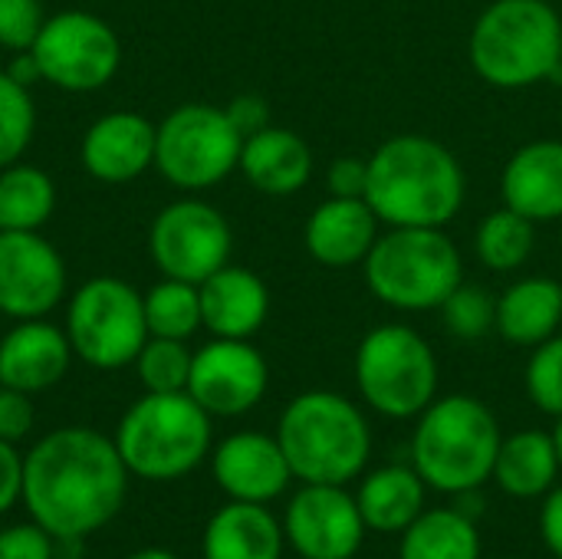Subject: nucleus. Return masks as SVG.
<instances>
[{
	"label": "nucleus",
	"mask_w": 562,
	"mask_h": 559,
	"mask_svg": "<svg viewBox=\"0 0 562 559\" xmlns=\"http://www.w3.org/2000/svg\"><path fill=\"white\" fill-rule=\"evenodd\" d=\"M128 468L95 428H56L23 458V507L56 544H79L119 517Z\"/></svg>",
	"instance_id": "obj_1"
},
{
	"label": "nucleus",
	"mask_w": 562,
	"mask_h": 559,
	"mask_svg": "<svg viewBox=\"0 0 562 559\" xmlns=\"http://www.w3.org/2000/svg\"><path fill=\"white\" fill-rule=\"evenodd\" d=\"M464 198L458 155L431 135H392L369 155L366 201L385 227H448Z\"/></svg>",
	"instance_id": "obj_2"
},
{
	"label": "nucleus",
	"mask_w": 562,
	"mask_h": 559,
	"mask_svg": "<svg viewBox=\"0 0 562 559\" xmlns=\"http://www.w3.org/2000/svg\"><path fill=\"white\" fill-rule=\"evenodd\" d=\"M468 59L494 89L560 79L562 16L550 0H494L471 26Z\"/></svg>",
	"instance_id": "obj_3"
},
{
	"label": "nucleus",
	"mask_w": 562,
	"mask_h": 559,
	"mask_svg": "<svg viewBox=\"0 0 562 559\" xmlns=\"http://www.w3.org/2000/svg\"><path fill=\"white\" fill-rule=\"evenodd\" d=\"M277 441L300 484L349 488L372 458V428L362 409L323 389L303 392L283 409Z\"/></svg>",
	"instance_id": "obj_4"
},
{
	"label": "nucleus",
	"mask_w": 562,
	"mask_h": 559,
	"mask_svg": "<svg viewBox=\"0 0 562 559\" xmlns=\"http://www.w3.org/2000/svg\"><path fill=\"white\" fill-rule=\"evenodd\" d=\"M501 441V422L481 399L445 395L418 415L412 435V468L431 491H481L494 474Z\"/></svg>",
	"instance_id": "obj_5"
},
{
	"label": "nucleus",
	"mask_w": 562,
	"mask_h": 559,
	"mask_svg": "<svg viewBox=\"0 0 562 559\" xmlns=\"http://www.w3.org/2000/svg\"><path fill=\"white\" fill-rule=\"evenodd\" d=\"M369 293L398 313H428L464 283V257L445 227H389L362 260Z\"/></svg>",
	"instance_id": "obj_6"
},
{
	"label": "nucleus",
	"mask_w": 562,
	"mask_h": 559,
	"mask_svg": "<svg viewBox=\"0 0 562 559\" xmlns=\"http://www.w3.org/2000/svg\"><path fill=\"white\" fill-rule=\"evenodd\" d=\"M211 415L188 392H145L119 422L115 448L128 474L178 481L211 455Z\"/></svg>",
	"instance_id": "obj_7"
},
{
	"label": "nucleus",
	"mask_w": 562,
	"mask_h": 559,
	"mask_svg": "<svg viewBox=\"0 0 562 559\" xmlns=\"http://www.w3.org/2000/svg\"><path fill=\"white\" fill-rule=\"evenodd\" d=\"M356 385L382 418H418L438 399V356L428 339L405 323L369 329L356 349Z\"/></svg>",
	"instance_id": "obj_8"
},
{
	"label": "nucleus",
	"mask_w": 562,
	"mask_h": 559,
	"mask_svg": "<svg viewBox=\"0 0 562 559\" xmlns=\"http://www.w3.org/2000/svg\"><path fill=\"white\" fill-rule=\"evenodd\" d=\"M240 148L244 135L234 128L227 109L184 102L158 122L155 168L181 191H204L240 165Z\"/></svg>",
	"instance_id": "obj_9"
},
{
	"label": "nucleus",
	"mask_w": 562,
	"mask_h": 559,
	"mask_svg": "<svg viewBox=\"0 0 562 559\" xmlns=\"http://www.w3.org/2000/svg\"><path fill=\"white\" fill-rule=\"evenodd\" d=\"M66 336L86 366L102 372L125 369L151 336L142 293L119 277L86 280L69 300Z\"/></svg>",
	"instance_id": "obj_10"
},
{
	"label": "nucleus",
	"mask_w": 562,
	"mask_h": 559,
	"mask_svg": "<svg viewBox=\"0 0 562 559\" xmlns=\"http://www.w3.org/2000/svg\"><path fill=\"white\" fill-rule=\"evenodd\" d=\"M30 49L43 69V82L63 92H95L112 82L122 63L115 30L86 10H63L46 16Z\"/></svg>",
	"instance_id": "obj_11"
},
{
	"label": "nucleus",
	"mask_w": 562,
	"mask_h": 559,
	"mask_svg": "<svg viewBox=\"0 0 562 559\" xmlns=\"http://www.w3.org/2000/svg\"><path fill=\"white\" fill-rule=\"evenodd\" d=\"M148 250L165 277L204 283L231 264L234 234L227 217L198 198H181L161 208L148 231Z\"/></svg>",
	"instance_id": "obj_12"
},
{
	"label": "nucleus",
	"mask_w": 562,
	"mask_h": 559,
	"mask_svg": "<svg viewBox=\"0 0 562 559\" xmlns=\"http://www.w3.org/2000/svg\"><path fill=\"white\" fill-rule=\"evenodd\" d=\"M270 385V366L250 339H211L194 353L188 395L211 418H237L257 409Z\"/></svg>",
	"instance_id": "obj_13"
},
{
	"label": "nucleus",
	"mask_w": 562,
	"mask_h": 559,
	"mask_svg": "<svg viewBox=\"0 0 562 559\" xmlns=\"http://www.w3.org/2000/svg\"><path fill=\"white\" fill-rule=\"evenodd\" d=\"M366 530L356 494L342 484H303L283 514V537L303 559H352Z\"/></svg>",
	"instance_id": "obj_14"
},
{
	"label": "nucleus",
	"mask_w": 562,
	"mask_h": 559,
	"mask_svg": "<svg viewBox=\"0 0 562 559\" xmlns=\"http://www.w3.org/2000/svg\"><path fill=\"white\" fill-rule=\"evenodd\" d=\"M66 293V264L40 231H0V313L43 320Z\"/></svg>",
	"instance_id": "obj_15"
},
{
	"label": "nucleus",
	"mask_w": 562,
	"mask_h": 559,
	"mask_svg": "<svg viewBox=\"0 0 562 559\" xmlns=\"http://www.w3.org/2000/svg\"><path fill=\"white\" fill-rule=\"evenodd\" d=\"M211 474L231 501L247 504H270L293 481L277 435L263 432H237L224 438L211 451Z\"/></svg>",
	"instance_id": "obj_16"
},
{
	"label": "nucleus",
	"mask_w": 562,
	"mask_h": 559,
	"mask_svg": "<svg viewBox=\"0 0 562 559\" xmlns=\"http://www.w3.org/2000/svg\"><path fill=\"white\" fill-rule=\"evenodd\" d=\"M155 135L158 125H151L145 115L109 112L95 119L82 135V168L105 185L135 181L155 165Z\"/></svg>",
	"instance_id": "obj_17"
},
{
	"label": "nucleus",
	"mask_w": 562,
	"mask_h": 559,
	"mask_svg": "<svg viewBox=\"0 0 562 559\" xmlns=\"http://www.w3.org/2000/svg\"><path fill=\"white\" fill-rule=\"evenodd\" d=\"M379 227H382V221L366 198L329 194L306 217L303 244L316 264L333 267V270H346V267H356L369 257L372 244L382 234Z\"/></svg>",
	"instance_id": "obj_18"
},
{
	"label": "nucleus",
	"mask_w": 562,
	"mask_h": 559,
	"mask_svg": "<svg viewBox=\"0 0 562 559\" xmlns=\"http://www.w3.org/2000/svg\"><path fill=\"white\" fill-rule=\"evenodd\" d=\"M66 329L43 320H20L0 339V385L36 395L53 389L72 362Z\"/></svg>",
	"instance_id": "obj_19"
},
{
	"label": "nucleus",
	"mask_w": 562,
	"mask_h": 559,
	"mask_svg": "<svg viewBox=\"0 0 562 559\" xmlns=\"http://www.w3.org/2000/svg\"><path fill=\"white\" fill-rule=\"evenodd\" d=\"M501 198L533 224L562 217V142L537 138L520 145L501 171Z\"/></svg>",
	"instance_id": "obj_20"
},
{
	"label": "nucleus",
	"mask_w": 562,
	"mask_h": 559,
	"mask_svg": "<svg viewBox=\"0 0 562 559\" xmlns=\"http://www.w3.org/2000/svg\"><path fill=\"white\" fill-rule=\"evenodd\" d=\"M201 290V323L217 339H250L263 329L270 316V290L267 283L247 270L224 264L211 273Z\"/></svg>",
	"instance_id": "obj_21"
},
{
	"label": "nucleus",
	"mask_w": 562,
	"mask_h": 559,
	"mask_svg": "<svg viewBox=\"0 0 562 559\" xmlns=\"http://www.w3.org/2000/svg\"><path fill=\"white\" fill-rule=\"evenodd\" d=\"M240 175L270 198H290L313 178V148L293 128L267 125L244 138Z\"/></svg>",
	"instance_id": "obj_22"
},
{
	"label": "nucleus",
	"mask_w": 562,
	"mask_h": 559,
	"mask_svg": "<svg viewBox=\"0 0 562 559\" xmlns=\"http://www.w3.org/2000/svg\"><path fill=\"white\" fill-rule=\"evenodd\" d=\"M283 521L267 504L231 501L204 527V559H283Z\"/></svg>",
	"instance_id": "obj_23"
},
{
	"label": "nucleus",
	"mask_w": 562,
	"mask_h": 559,
	"mask_svg": "<svg viewBox=\"0 0 562 559\" xmlns=\"http://www.w3.org/2000/svg\"><path fill=\"white\" fill-rule=\"evenodd\" d=\"M501 339L510 346L533 349L562 329V283L553 277H524L514 280L497 297V326Z\"/></svg>",
	"instance_id": "obj_24"
},
{
	"label": "nucleus",
	"mask_w": 562,
	"mask_h": 559,
	"mask_svg": "<svg viewBox=\"0 0 562 559\" xmlns=\"http://www.w3.org/2000/svg\"><path fill=\"white\" fill-rule=\"evenodd\" d=\"M359 514L375 534H402L428 511V484L415 468L385 465L362 478L356 491Z\"/></svg>",
	"instance_id": "obj_25"
},
{
	"label": "nucleus",
	"mask_w": 562,
	"mask_h": 559,
	"mask_svg": "<svg viewBox=\"0 0 562 559\" xmlns=\"http://www.w3.org/2000/svg\"><path fill=\"white\" fill-rule=\"evenodd\" d=\"M560 471L562 465L553 432L524 428V432H514L501 441L491 481H497V488L507 497L537 501L557 488Z\"/></svg>",
	"instance_id": "obj_26"
},
{
	"label": "nucleus",
	"mask_w": 562,
	"mask_h": 559,
	"mask_svg": "<svg viewBox=\"0 0 562 559\" xmlns=\"http://www.w3.org/2000/svg\"><path fill=\"white\" fill-rule=\"evenodd\" d=\"M484 544L477 521L461 507H428L402 530L398 559H481Z\"/></svg>",
	"instance_id": "obj_27"
},
{
	"label": "nucleus",
	"mask_w": 562,
	"mask_h": 559,
	"mask_svg": "<svg viewBox=\"0 0 562 559\" xmlns=\"http://www.w3.org/2000/svg\"><path fill=\"white\" fill-rule=\"evenodd\" d=\"M53 208L56 185L43 168L23 161L0 168V231H40Z\"/></svg>",
	"instance_id": "obj_28"
},
{
	"label": "nucleus",
	"mask_w": 562,
	"mask_h": 559,
	"mask_svg": "<svg viewBox=\"0 0 562 559\" xmlns=\"http://www.w3.org/2000/svg\"><path fill=\"white\" fill-rule=\"evenodd\" d=\"M537 227L530 217L517 214L514 208H494L474 231V254L494 273L520 270L537 250Z\"/></svg>",
	"instance_id": "obj_29"
},
{
	"label": "nucleus",
	"mask_w": 562,
	"mask_h": 559,
	"mask_svg": "<svg viewBox=\"0 0 562 559\" xmlns=\"http://www.w3.org/2000/svg\"><path fill=\"white\" fill-rule=\"evenodd\" d=\"M145 323L151 336L165 339H191L204 323H201V290L198 283L165 277L155 283L145 297Z\"/></svg>",
	"instance_id": "obj_30"
},
{
	"label": "nucleus",
	"mask_w": 562,
	"mask_h": 559,
	"mask_svg": "<svg viewBox=\"0 0 562 559\" xmlns=\"http://www.w3.org/2000/svg\"><path fill=\"white\" fill-rule=\"evenodd\" d=\"M194 353L184 346V339H165L148 336L142 353L135 356L138 382L145 392H188Z\"/></svg>",
	"instance_id": "obj_31"
},
{
	"label": "nucleus",
	"mask_w": 562,
	"mask_h": 559,
	"mask_svg": "<svg viewBox=\"0 0 562 559\" xmlns=\"http://www.w3.org/2000/svg\"><path fill=\"white\" fill-rule=\"evenodd\" d=\"M33 128H36V109L30 89L13 82L7 69H0V168L23 158V152L33 142Z\"/></svg>",
	"instance_id": "obj_32"
},
{
	"label": "nucleus",
	"mask_w": 562,
	"mask_h": 559,
	"mask_svg": "<svg viewBox=\"0 0 562 559\" xmlns=\"http://www.w3.org/2000/svg\"><path fill=\"white\" fill-rule=\"evenodd\" d=\"M441 323L454 339H464V343L484 339L497 326V297H491L484 287L464 280L441 303Z\"/></svg>",
	"instance_id": "obj_33"
},
{
	"label": "nucleus",
	"mask_w": 562,
	"mask_h": 559,
	"mask_svg": "<svg viewBox=\"0 0 562 559\" xmlns=\"http://www.w3.org/2000/svg\"><path fill=\"white\" fill-rule=\"evenodd\" d=\"M527 399L550 418H562V333L530 349L524 369Z\"/></svg>",
	"instance_id": "obj_34"
},
{
	"label": "nucleus",
	"mask_w": 562,
	"mask_h": 559,
	"mask_svg": "<svg viewBox=\"0 0 562 559\" xmlns=\"http://www.w3.org/2000/svg\"><path fill=\"white\" fill-rule=\"evenodd\" d=\"M46 13L40 0H0V46L23 53L36 43Z\"/></svg>",
	"instance_id": "obj_35"
},
{
	"label": "nucleus",
	"mask_w": 562,
	"mask_h": 559,
	"mask_svg": "<svg viewBox=\"0 0 562 559\" xmlns=\"http://www.w3.org/2000/svg\"><path fill=\"white\" fill-rule=\"evenodd\" d=\"M56 540L40 524H13L0 530V559H53Z\"/></svg>",
	"instance_id": "obj_36"
},
{
	"label": "nucleus",
	"mask_w": 562,
	"mask_h": 559,
	"mask_svg": "<svg viewBox=\"0 0 562 559\" xmlns=\"http://www.w3.org/2000/svg\"><path fill=\"white\" fill-rule=\"evenodd\" d=\"M33 432V402L26 392L0 385V438L16 445Z\"/></svg>",
	"instance_id": "obj_37"
},
{
	"label": "nucleus",
	"mask_w": 562,
	"mask_h": 559,
	"mask_svg": "<svg viewBox=\"0 0 562 559\" xmlns=\"http://www.w3.org/2000/svg\"><path fill=\"white\" fill-rule=\"evenodd\" d=\"M326 185H329V194H336V198H366L369 158H356V155L336 158L326 171Z\"/></svg>",
	"instance_id": "obj_38"
},
{
	"label": "nucleus",
	"mask_w": 562,
	"mask_h": 559,
	"mask_svg": "<svg viewBox=\"0 0 562 559\" xmlns=\"http://www.w3.org/2000/svg\"><path fill=\"white\" fill-rule=\"evenodd\" d=\"M23 494V458L16 445L0 438V517L20 501Z\"/></svg>",
	"instance_id": "obj_39"
},
{
	"label": "nucleus",
	"mask_w": 562,
	"mask_h": 559,
	"mask_svg": "<svg viewBox=\"0 0 562 559\" xmlns=\"http://www.w3.org/2000/svg\"><path fill=\"white\" fill-rule=\"evenodd\" d=\"M224 109H227V115H231L234 128H237L244 138L270 125V109H267V102H263L260 96H254V92L234 96Z\"/></svg>",
	"instance_id": "obj_40"
},
{
	"label": "nucleus",
	"mask_w": 562,
	"mask_h": 559,
	"mask_svg": "<svg viewBox=\"0 0 562 559\" xmlns=\"http://www.w3.org/2000/svg\"><path fill=\"white\" fill-rule=\"evenodd\" d=\"M540 534L547 550L557 559H562V484H557L540 507Z\"/></svg>",
	"instance_id": "obj_41"
},
{
	"label": "nucleus",
	"mask_w": 562,
	"mask_h": 559,
	"mask_svg": "<svg viewBox=\"0 0 562 559\" xmlns=\"http://www.w3.org/2000/svg\"><path fill=\"white\" fill-rule=\"evenodd\" d=\"M7 76L13 79V82H20V86H33V82H43V69H40V63H36V56H33V49H23V53H16L13 56V63L7 66Z\"/></svg>",
	"instance_id": "obj_42"
},
{
	"label": "nucleus",
	"mask_w": 562,
	"mask_h": 559,
	"mask_svg": "<svg viewBox=\"0 0 562 559\" xmlns=\"http://www.w3.org/2000/svg\"><path fill=\"white\" fill-rule=\"evenodd\" d=\"M125 559H181L175 557L171 550H158V547H148V550H138V554H132V557Z\"/></svg>",
	"instance_id": "obj_43"
},
{
	"label": "nucleus",
	"mask_w": 562,
	"mask_h": 559,
	"mask_svg": "<svg viewBox=\"0 0 562 559\" xmlns=\"http://www.w3.org/2000/svg\"><path fill=\"white\" fill-rule=\"evenodd\" d=\"M553 441H557V451H560V465H562V418H557V428H553Z\"/></svg>",
	"instance_id": "obj_44"
}]
</instances>
